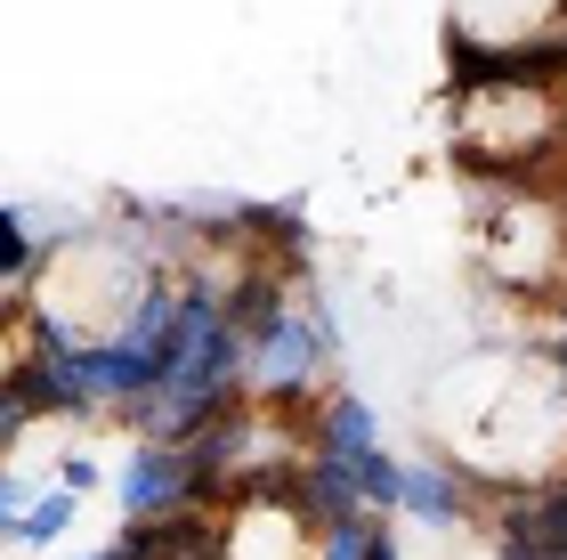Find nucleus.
<instances>
[{
    "label": "nucleus",
    "instance_id": "nucleus-1",
    "mask_svg": "<svg viewBox=\"0 0 567 560\" xmlns=\"http://www.w3.org/2000/svg\"><path fill=\"white\" fill-rule=\"evenodd\" d=\"M332 358H341V317L317 285L292 293V309L276 317V334L251 349V398L276 406V415H317L324 406V381H332Z\"/></svg>",
    "mask_w": 567,
    "mask_h": 560
},
{
    "label": "nucleus",
    "instance_id": "nucleus-2",
    "mask_svg": "<svg viewBox=\"0 0 567 560\" xmlns=\"http://www.w3.org/2000/svg\"><path fill=\"white\" fill-rule=\"evenodd\" d=\"M114 503H122V520H163V512H187V503H212L203 496V471H195V447L131 439L122 464H114Z\"/></svg>",
    "mask_w": 567,
    "mask_h": 560
},
{
    "label": "nucleus",
    "instance_id": "nucleus-3",
    "mask_svg": "<svg viewBox=\"0 0 567 560\" xmlns=\"http://www.w3.org/2000/svg\"><path fill=\"white\" fill-rule=\"evenodd\" d=\"M219 560H317V520L292 496H227Z\"/></svg>",
    "mask_w": 567,
    "mask_h": 560
},
{
    "label": "nucleus",
    "instance_id": "nucleus-4",
    "mask_svg": "<svg viewBox=\"0 0 567 560\" xmlns=\"http://www.w3.org/2000/svg\"><path fill=\"white\" fill-rule=\"evenodd\" d=\"M308 447L341 455V464H365V455L381 447V415L357 390H324V406L308 415Z\"/></svg>",
    "mask_w": 567,
    "mask_h": 560
},
{
    "label": "nucleus",
    "instance_id": "nucleus-5",
    "mask_svg": "<svg viewBox=\"0 0 567 560\" xmlns=\"http://www.w3.org/2000/svg\"><path fill=\"white\" fill-rule=\"evenodd\" d=\"M82 503H90V496H73V488H58V479H49L33 503L0 512V537H9L17 552H58V544L73 537V520H82Z\"/></svg>",
    "mask_w": 567,
    "mask_h": 560
},
{
    "label": "nucleus",
    "instance_id": "nucleus-6",
    "mask_svg": "<svg viewBox=\"0 0 567 560\" xmlns=\"http://www.w3.org/2000/svg\"><path fill=\"white\" fill-rule=\"evenodd\" d=\"M300 512L332 528V520H349V512H373L365 488H357V464H341V455H324V447H308V464H300Z\"/></svg>",
    "mask_w": 567,
    "mask_h": 560
},
{
    "label": "nucleus",
    "instance_id": "nucleus-7",
    "mask_svg": "<svg viewBox=\"0 0 567 560\" xmlns=\"http://www.w3.org/2000/svg\"><path fill=\"white\" fill-rule=\"evenodd\" d=\"M381 512H349V520H332V528H317V560H373V544H381Z\"/></svg>",
    "mask_w": 567,
    "mask_h": 560
},
{
    "label": "nucleus",
    "instance_id": "nucleus-8",
    "mask_svg": "<svg viewBox=\"0 0 567 560\" xmlns=\"http://www.w3.org/2000/svg\"><path fill=\"white\" fill-rule=\"evenodd\" d=\"M49 479H58V488H73V496H97L114 471L97 464V447H90V439H58V447H49Z\"/></svg>",
    "mask_w": 567,
    "mask_h": 560
},
{
    "label": "nucleus",
    "instance_id": "nucleus-9",
    "mask_svg": "<svg viewBox=\"0 0 567 560\" xmlns=\"http://www.w3.org/2000/svg\"><path fill=\"white\" fill-rule=\"evenodd\" d=\"M544 349H551V358H559V374H567V342H544Z\"/></svg>",
    "mask_w": 567,
    "mask_h": 560
},
{
    "label": "nucleus",
    "instance_id": "nucleus-10",
    "mask_svg": "<svg viewBox=\"0 0 567 560\" xmlns=\"http://www.w3.org/2000/svg\"><path fill=\"white\" fill-rule=\"evenodd\" d=\"M559 479H567V471H559Z\"/></svg>",
    "mask_w": 567,
    "mask_h": 560
}]
</instances>
